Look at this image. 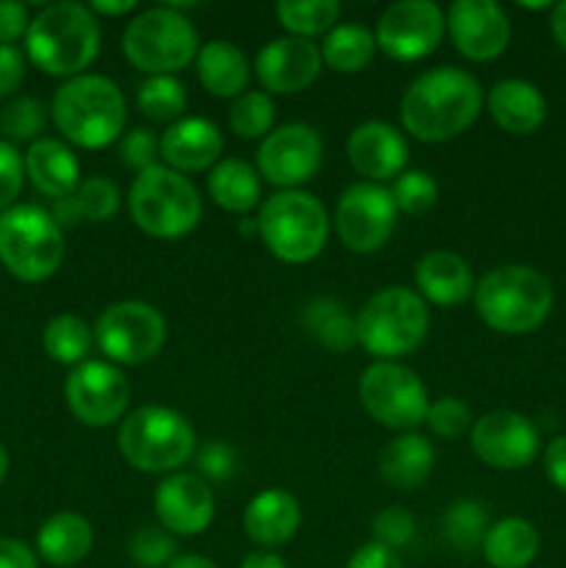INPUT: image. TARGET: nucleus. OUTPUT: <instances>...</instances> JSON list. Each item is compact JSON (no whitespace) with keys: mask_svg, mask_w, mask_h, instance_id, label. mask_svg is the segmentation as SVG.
Returning a JSON list of instances; mask_svg holds the SVG:
<instances>
[{"mask_svg":"<svg viewBox=\"0 0 566 568\" xmlns=\"http://www.w3.org/2000/svg\"><path fill=\"white\" fill-rule=\"evenodd\" d=\"M50 111L55 128L78 148H105L125 131V98L103 75H75L61 83Z\"/></svg>","mask_w":566,"mask_h":568,"instance_id":"nucleus-4","label":"nucleus"},{"mask_svg":"<svg viewBox=\"0 0 566 568\" xmlns=\"http://www.w3.org/2000/svg\"><path fill=\"white\" fill-rule=\"evenodd\" d=\"M347 568H405V566L403 560L397 558V552L370 541L361 549H355L353 558L347 560Z\"/></svg>","mask_w":566,"mask_h":568,"instance_id":"nucleus-50","label":"nucleus"},{"mask_svg":"<svg viewBox=\"0 0 566 568\" xmlns=\"http://www.w3.org/2000/svg\"><path fill=\"white\" fill-rule=\"evenodd\" d=\"M64 236L50 211L14 205L0 214V261L14 277L42 283L61 266Z\"/></svg>","mask_w":566,"mask_h":568,"instance_id":"nucleus-9","label":"nucleus"},{"mask_svg":"<svg viewBox=\"0 0 566 568\" xmlns=\"http://www.w3.org/2000/svg\"><path fill=\"white\" fill-rule=\"evenodd\" d=\"M358 397L366 414L383 427L414 433L427 419V388L414 369L397 361H375L358 383Z\"/></svg>","mask_w":566,"mask_h":568,"instance_id":"nucleus-11","label":"nucleus"},{"mask_svg":"<svg viewBox=\"0 0 566 568\" xmlns=\"http://www.w3.org/2000/svg\"><path fill=\"white\" fill-rule=\"evenodd\" d=\"M300 521H303L300 503L283 488L255 494L244 508V532L266 552L292 541L294 532L300 530Z\"/></svg>","mask_w":566,"mask_h":568,"instance_id":"nucleus-23","label":"nucleus"},{"mask_svg":"<svg viewBox=\"0 0 566 568\" xmlns=\"http://www.w3.org/2000/svg\"><path fill=\"white\" fill-rule=\"evenodd\" d=\"M42 347L55 364H83L92 347V331L75 314H59L42 333Z\"/></svg>","mask_w":566,"mask_h":568,"instance_id":"nucleus-36","label":"nucleus"},{"mask_svg":"<svg viewBox=\"0 0 566 568\" xmlns=\"http://www.w3.org/2000/svg\"><path fill=\"white\" fill-rule=\"evenodd\" d=\"M425 422L438 438H447V442H453V438H461L466 430H469L472 414H469V408L461 403V399L442 397V399H436V403H431Z\"/></svg>","mask_w":566,"mask_h":568,"instance_id":"nucleus-44","label":"nucleus"},{"mask_svg":"<svg viewBox=\"0 0 566 568\" xmlns=\"http://www.w3.org/2000/svg\"><path fill=\"white\" fill-rule=\"evenodd\" d=\"M89 9L94 11V14H105V17H120V14H128V11L137 9V3L133 0H120V3H111V0H94Z\"/></svg>","mask_w":566,"mask_h":568,"instance_id":"nucleus-55","label":"nucleus"},{"mask_svg":"<svg viewBox=\"0 0 566 568\" xmlns=\"http://www.w3.org/2000/svg\"><path fill=\"white\" fill-rule=\"evenodd\" d=\"M377 42L370 28L358 22H344V26L331 28L325 33L320 53L331 70L336 72H361L375 55Z\"/></svg>","mask_w":566,"mask_h":568,"instance_id":"nucleus-32","label":"nucleus"},{"mask_svg":"<svg viewBox=\"0 0 566 568\" xmlns=\"http://www.w3.org/2000/svg\"><path fill=\"white\" fill-rule=\"evenodd\" d=\"M388 192H392L397 211L411 216L425 214V211H431L438 200L436 181H433L431 172L425 170H408L403 172V175H397L394 178V186L388 189Z\"/></svg>","mask_w":566,"mask_h":568,"instance_id":"nucleus-39","label":"nucleus"},{"mask_svg":"<svg viewBox=\"0 0 566 568\" xmlns=\"http://www.w3.org/2000/svg\"><path fill=\"white\" fill-rule=\"evenodd\" d=\"M50 216H53L55 225H59V227L78 225V222H81L83 216H81V209H78L75 194H70V197L53 200V209H50Z\"/></svg>","mask_w":566,"mask_h":568,"instance_id":"nucleus-53","label":"nucleus"},{"mask_svg":"<svg viewBox=\"0 0 566 568\" xmlns=\"http://www.w3.org/2000/svg\"><path fill=\"white\" fill-rule=\"evenodd\" d=\"M92 525L81 514H72V510H61V514L50 516L37 532L39 558L59 568L81 564L92 552Z\"/></svg>","mask_w":566,"mask_h":568,"instance_id":"nucleus-27","label":"nucleus"},{"mask_svg":"<svg viewBox=\"0 0 566 568\" xmlns=\"http://www.w3.org/2000/svg\"><path fill=\"white\" fill-rule=\"evenodd\" d=\"M397 205L381 183L361 181L342 192L336 203V231L353 253H375L392 239Z\"/></svg>","mask_w":566,"mask_h":568,"instance_id":"nucleus-13","label":"nucleus"},{"mask_svg":"<svg viewBox=\"0 0 566 568\" xmlns=\"http://www.w3.org/2000/svg\"><path fill=\"white\" fill-rule=\"evenodd\" d=\"M198 460L200 471L216 483L228 480L233 475V469H236V455H233V449L225 442H211L209 447L200 449Z\"/></svg>","mask_w":566,"mask_h":568,"instance_id":"nucleus-47","label":"nucleus"},{"mask_svg":"<svg viewBox=\"0 0 566 568\" xmlns=\"http://www.w3.org/2000/svg\"><path fill=\"white\" fill-rule=\"evenodd\" d=\"M483 89L475 75L458 67L422 72L400 100L405 131L427 144L447 142L464 133L481 116Z\"/></svg>","mask_w":566,"mask_h":568,"instance_id":"nucleus-1","label":"nucleus"},{"mask_svg":"<svg viewBox=\"0 0 566 568\" xmlns=\"http://www.w3.org/2000/svg\"><path fill=\"white\" fill-rule=\"evenodd\" d=\"M128 205H131V216L139 231L155 239L186 236L198 227L200 214H203L194 183L164 164L139 172Z\"/></svg>","mask_w":566,"mask_h":568,"instance_id":"nucleus-7","label":"nucleus"},{"mask_svg":"<svg viewBox=\"0 0 566 568\" xmlns=\"http://www.w3.org/2000/svg\"><path fill=\"white\" fill-rule=\"evenodd\" d=\"M137 103L144 116L155 122L178 120L186 109V89L175 75H150L139 87Z\"/></svg>","mask_w":566,"mask_h":568,"instance_id":"nucleus-37","label":"nucleus"},{"mask_svg":"<svg viewBox=\"0 0 566 568\" xmlns=\"http://www.w3.org/2000/svg\"><path fill=\"white\" fill-rule=\"evenodd\" d=\"M544 469L553 480L555 488L566 491V436H558L549 442L547 453H544Z\"/></svg>","mask_w":566,"mask_h":568,"instance_id":"nucleus-51","label":"nucleus"},{"mask_svg":"<svg viewBox=\"0 0 566 568\" xmlns=\"http://www.w3.org/2000/svg\"><path fill=\"white\" fill-rule=\"evenodd\" d=\"M22 181H26V159L17 153L14 144L0 139V211L14 209V200L22 192Z\"/></svg>","mask_w":566,"mask_h":568,"instance_id":"nucleus-45","label":"nucleus"},{"mask_svg":"<svg viewBox=\"0 0 566 568\" xmlns=\"http://www.w3.org/2000/svg\"><path fill=\"white\" fill-rule=\"evenodd\" d=\"M347 159L353 170L370 183L392 181V178L403 175V166L408 161V144L397 128L377 120L364 122L350 133Z\"/></svg>","mask_w":566,"mask_h":568,"instance_id":"nucleus-21","label":"nucleus"},{"mask_svg":"<svg viewBox=\"0 0 566 568\" xmlns=\"http://www.w3.org/2000/svg\"><path fill=\"white\" fill-rule=\"evenodd\" d=\"M549 26H553L555 42L566 50V0L553 9V20H549Z\"/></svg>","mask_w":566,"mask_h":568,"instance_id":"nucleus-56","label":"nucleus"},{"mask_svg":"<svg viewBox=\"0 0 566 568\" xmlns=\"http://www.w3.org/2000/svg\"><path fill=\"white\" fill-rule=\"evenodd\" d=\"M117 447L133 469L164 475L178 471L194 458L198 438L186 416L164 405H144L120 422Z\"/></svg>","mask_w":566,"mask_h":568,"instance_id":"nucleus-5","label":"nucleus"},{"mask_svg":"<svg viewBox=\"0 0 566 568\" xmlns=\"http://www.w3.org/2000/svg\"><path fill=\"white\" fill-rule=\"evenodd\" d=\"M78 209L87 222H105L120 209V189L105 178H89L75 189Z\"/></svg>","mask_w":566,"mask_h":568,"instance_id":"nucleus-42","label":"nucleus"},{"mask_svg":"<svg viewBox=\"0 0 566 568\" xmlns=\"http://www.w3.org/2000/svg\"><path fill=\"white\" fill-rule=\"evenodd\" d=\"M122 53L137 70L150 75H172L192 64L200 53L198 31L181 11L155 6L128 22L122 33Z\"/></svg>","mask_w":566,"mask_h":568,"instance_id":"nucleus-10","label":"nucleus"},{"mask_svg":"<svg viewBox=\"0 0 566 568\" xmlns=\"http://www.w3.org/2000/svg\"><path fill=\"white\" fill-rule=\"evenodd\" d=\"M259 236L283 264H309L327 242V211L314 194L289 189L264 200Z\"/></svg>","mask_w":566,"mask_h":568,"instance_id":"nucleus-8","label":"nucleus"},{"mask_svg":"<svg viewBox=\"0 0 566 568\" xmlns=\"http://www.w3.org/2000/svg\"><path fill=\"white\" fill-rule=\"evenodd\" d=\"M303 320L311 336H314L322 347L333 349V353H344V349H350L358 342L355 320L344 311V305L336 303V300H314V303L305 308Z\"/></svg>","mask_w":566,"mask_h":568,"instance_id":"nucleus-33","label":"nucleus"},{"mask_svg":"<svg viewBox=\"0 0 566 568\" xmlns=\"http://www.w3.org/2000/svg\"><path fill=\"white\" fill-rule=\"evenodd\" d=\"M472 449L492 469L519 471L536 460L538 430L527 416L492 410L472 427Z\"/></svg>","mask_w":566,"mask_h":568,"instance_id":"nucleus-17","label":"nucleus"},{"mask_svg":"<svg viewBox=\"0 0 566 568\" xmlns=\"http://www.w3.org/2000/svg\"><path fill=\"white\" fill-rule=\"evenodd\" d=\"M44 128V109L33 98H17L0 111V133L11 142H31Z\"/></svg>","mask_w":566,"mask_h":568,"instance_id":"nucleus-40","label":"nucleus"},{"mask_svg":"<svg viewBox=\"0 0 566 568\" xmlns=\"http://www.w3.org/2000/svg\"><path fill=\"white\" fill-rule=\"evenodd\" d=\"M475 308L492 331L522 336L549 316L553 286L533 266H497L475 283Z\"/></svg>","mask_w":566,"mask_h":568,"instance_id":"nucleus-3","label":"nucleus"},{"mask_svg":"<svg viewBox=\"0 0 566 568\" xmlns=\"http://www.w3.org/2000/svg\"><path fill=\"white\" fill-rule=\"evenodd\" d=\"M455 50L469 61H492L505 53L511 22L494 0H455L447 14Z\"/></svg>","mask_w":566,"mask_h":568,"instance_id":"nucleus-18","label":"nucleus"},{"mask_svg":"<svg viewBox=\"0 0 566 568\" xmlns=\"http://www.w3.org/2000/svg\"><path fill=\"white\" fill-rule=\"evenodd\" d=\"M427 316L425 300L405 286H388L372 294L355 316L358 344L381 361H397L411 355L425 342Z\"/></svg>","mask_w":566,"mask_h":568,"instance_id":"nucleus-6","label":"nucleus"},{"mask_svg":"<svg viewBox=\"0 0 566 568\" xmlns=\"http://www.w3.org/2000/svg\"><path fill=\"white\" fill-rule=\"evenodd\" d=\"M444 11L431 0H400L383 11L375 42L388 59L416 61L431 55L444 37Z\"/></svg>","mask_w":566,"mask_h":568,"instance_id":"nucleus-15","label":"nucleus"},{"mask_svg":"<svg viewBox=\"0 0 566 568\" xmlns=\"http://www.w3.org/2000/svg\"><path fill=\"white\" fill-rule=\"evenodd\" d=\"M433 460H436V449H433L431 438L420 436V433H403L383 449L381 475L400 491H411L431 477Z\"/></svg>","mask_w":566,"mask_h":568,"instance_id":"nucleus-29","label":"nucleus"},{"mask_svg":"<svg viewBox=\"0 0 566 568\" xmlns=\"http://www.w3.org/2000/svg\"><path fill=\"white\" fill-rule=\"evenodd\" d=\"M222 133L214 122L203 116H186V120L172 122L159 139L161 159L164 166L175 172H200L220 164Z\"/></svg>","mask_w":566,"mask_h":568,"instance_id":"nucleus-22","label":"nucleus"},{"mask_svg":"<svg viewBox=\"0 0 566 568\" xmlns=\"http://www.w3.org/2000/svg\"><path fill=\"white\" fill-rule=\"evenodd\" d=\"M198 75L214 98H242L250 83V64L233 42L211 39L198 53Z\"/></svg>","mask_w":566,"mask_h":568,"instance_id":"nucleus-28","label":"nucleus"},{"mask_svg":"<svg viewBox=\"0 0 566 568\" xmlns=\"http://www.w3.org/2000/svg\"><path fill=\"white\" fill-rule=\"evenodd\" d=\"M275 14L281 26L292 31V37L311 39L336 28L342 6L336 0H281Z\"/></svg>","mask_w":566,"mask_h":568,"instance_id":"nucleus-35","label":"nucleus"},{"mask_svg":"<svg viewBox=\"0 0 566 568\" xmlns=\"http://www.w3.org/2000/svg\"><path fill=\"white\" fill-rule=\"evenodd\" d=\"M239 568H289V566H286V560L281 558V555L261 549V552L244 555L242 566H239Z\"/></svg>","mask_w":566,"mask_h":568,"instance_id":"nucleus-54","label":"nucleus"},{"mask_svg":"<svg viewBox=\"0 0 566 568\" xmlns=\"http://www.w3.org/2000/svg\"><path fill=\"white\" fill-rule=\"evenodd\" d=\"M231 131L242 139H261L272 133V122H275V105H272L266 92H244L231 105Z\"/></svg>","mask_w":566,"mask_h":568,"instance_id":"nucleus-38","label":"nucleus"},{"mask_svg":"<svg viewBox=\"0 0 566 568\" xmlns=\"http://www.w3.org/2000/svg\"><path fill=\"white\" fill-rule=\"evenodd\" d=\"M209 194L220 209L231 214H247L261 203V178L259 170L242 159H222L211 166Z\"/></svg>","mask_w":566,"mask_h":568,"instance_id":"nucleus-31","label":"nucleus"},{"mask_svg":"<svg viewBox=\"0 0 566 568\" xmlns=\"http://www.w3.org/2000/svg\"><path fill=\"white\" fill-rule=\"evenodd\" d=\"M31 17L28 9L17 0H0V44H14L17 39L26 37Z\"/></svg>","mask_w":566,"mask_h":568,"instance_id":"nucleus-48","label":"nucleus"},{"mask_svg":"<svg viewBox=\"0 0 566 568\" xmlns=\"http://www.w3.org/2000/svg\"><path fill=\"white\" fill-rule=\"evenodd\" d=\"M6 475H9V453H6V447L0 444V483L6 480Z\"/></svg>","mask_w":566,"mask_h":568,"instance_id":"nucleus-58","label":"nucleus"},{"mask_svg":"<svg viewBox=\"0 0 566 568\" xmlns=\"http://www.w3.org/2000/svg\"><path fill=\"white\" fill-rule=\"evenodd\" d=\"M322 70V53L311 39H272L255 55V75L266 92L294 94L309 89Z\"/></svg>","mask_w":566,"mask_h":568,"instance_id":"nucleus-20","label":"nucleus"},{"mask_svg":"<svg viewBox=\"0 0 566 568\" xmlns=\"http://www.w3.org/2000/svg\"><path fill=\"white\" fill-rule=\"evenodd\" d=\"M94 338L109 361L122 366H139L161 353L166 338V322L153 305L125 300V303L109 305L98 316Z\"/></svg>","mask_w":566,"mask_h":568,"instance_id":"nucleus-12","label":"nucleus"},{"mask_svg":"<svg viewBox=\"0 0 566 568\" xmlns=\"http://www.w3.org/2000/svg\"><path fill=\"white\" fill-rule=\"evenodd\" d=\"M481 549L492 568H527L538 555V532L527 519L511 516L488 527Z\"/></svg>","mask_w":566,"mask_h":568,"instance_id":"nucleus-30","label":"nucleus"},{"mask_svg":"<svg viewBox=\"0 0 566 568\" xmlns=\"http://www.w3.org/2000/svg\"><path fill=\"white\" fill-rule=\"evenodd\" d=\"M26 75V61L14 44H0V98L14 92Z\"/></svg>","mask_w":566,"mask_h":568,"instance_id":"nucleus-49","label":"nucleus"},{"mask_svg":"<svg viewBox=\"0 0 566 568\" xmlns=\"http://www.w3.org/2000/svg\"><path fill=\"white\" fill-rule=\"evenodd\" d=\"M488 514L475 499H458L442 516V538L453 552L472 555L483 547L488 532Z\"/></svg>","mask_w":566,"mask_h":568,"instance_id":"nucleus-34","label":"nucleus"},{"mask_svg":"<svg viewBox=\"0 0 566 568\" xmlns=\"http://www.w3.org/2000/svg\"><path fill=\"white\" fill-rule=\"evenodd\" d=\"M320 164L322 139L303 122L275 128L259 148V172L272 186H283V192L311 181Z\"/></svg>","mask_w":566,"mask_h":568,"instance_id":"nucleus-16","label":"nucleus"},{"mask_svg":"<svg viewBox=\"0 0 566 568\" xmlns=\"http://www.w3.org/2000/svg\"><path fill=\"white\" fill-rule=\"evenodd\" d=\"M155 516L172 536H200L214 521V491L200 475L178 471L155 488Z\"/></svg>","mask_w":566,"mask_h":568,"instance_id":"nucleus-19","label":"nucleus"},{"mask_svg":"<svg viewBox=\"0 0 566 568\" xmlns=\"http://www.w3.org/2000/svg\"><path fill=\"white\" fill-rule=\"evenodd\" d=\"M416 288H420L422 300H431L436 305H458L466 297L475 294V281H472V270L461 255L444 253H427L425 258L416 264Z\"/></svg>","mask_w":566,"mask_h":568,"instance_id":"nucleus-25","label":"nucleus"},{"mask_svg":"<svg viewBox=\"0 0 566 568\" xmlns=\"http://www.w3.org/2000/svg\"><path fill=\"white\" fill-rule=\"evenodd\" d=\"M120 155H122V164L131 166V170L137 172L150 170V166H155V159L161 155L159 139H155L148 128H133L131 133L122 136Z\"/></svg>","mask_w":566,"mask_h":568,"instance_id":"nucleus-46","label":"nucleus"},{"mask_svg":"<svg viewBox=\"0 0 566 568\" xmlns=\"http://www.w3.org/2000/svg\"><path fill=\"white\" fill-rule=\"evenodd\" d=\"M488 114L494 116L505 133L514 136H527V133L538 131L547 116V100L538 92L533 83L519 81V78H508L488 89Z\"/></svg>","mask_w":566,"mask_h":568,"instance_id":"nucleus-24","label":"nucleus"},{"mask_svg":"<svg viewBox=\"0 0 566 568\" xmlns=\"http://www.w3.org/2000/svg\"><path fill=\"white\" fill-rule=\"evenodd\" d=\"M166 568H220L214 564V560L203 558V555H175V560H172Z\"/></svg>","mask_w":566,"mask_h":568,"instance_id":"nucleus-57","label":"nucleus"},{"mask_svg":"<svg viewBox=\"0 0 566 568\" xmlns=\"http://www.w3.org/2000/svg\"><path fill=\"white\" fill-rule=\"evenodd\" d=\"M414 538H416L414 516H411L405 508H383L381 514L372 519V541L392 549V552L411 547Z\"/></svg>","mask_w":566,"mask_h":568,"instance_id":"nucleus-43","label":"nucleus"},{"mask_svg":"<svg viewBox=\"0 0 566 568\" xmlns=\"http://www.w3.org/2000/svg\"><path fill=\"white\" fill-rule=\"evenodd\" d=\"M0 568H39V560L17 538H0Z\"/></svg>","mask_w":566,"mask_h":568,"instance_id":"nucleus-52","label":"nucleus"},{"mask_svg":"<svg viewBox=\"0 0 566 568\" xmlns=\"http://www.w3.org/2000/svg\"><path fill=\"white\" fill-rule=\"evenodd\" d=\"M26 175L48 197L61 200L75 194L81 166L75 153L59 139H37L26 153Z\"/></svg>","mask_w":566,"mask_h":568,"instance_id":"nucleus-26","label":"nucleus"},{"mask_svg":"<svg viewBox=\"0 0 566 568\" xmlns=\"http://www.w3.org/2000/svg\"><path fill=\"white\" fill-rule=\"evenodd\" d=\"M133 564L142 568H166L175 560V538L164 527H142L128 544Z\"/></svg>","mask_w":566,"mask_h":568,"instance_id":"nucleus-41","label":"nucleus"},{"mask_svg":"<svg viewBox=\"0 0 566 568\" xmlns=\"http://www.w3.org/2000/svg\"><path fill=\"white\" fill-rule=\"evenodd\" d=\"M67 405L78 422L89 427H109L125 416L131 386L109 361H83L67 377Z\"/></svg>","mask_w":566,"mask_h":568,"instance_id":"nucleus-14","label":"nucleus"},{"mask_svg":"<svg viewBox=\"0 0 566 568\" xmlns=\"http://www.w3.org/2000/svg\"><path fill=\"white\" fill-rule=\"evenodd\" d=\"M26 48L42 72L75 78L98 59L100 22L83 3H50L28 26Z\"/></svg>","mask_w":566,"mask_h":568,"instance_id":"nucleus-2","label":"nucleus"}]
</instances>
